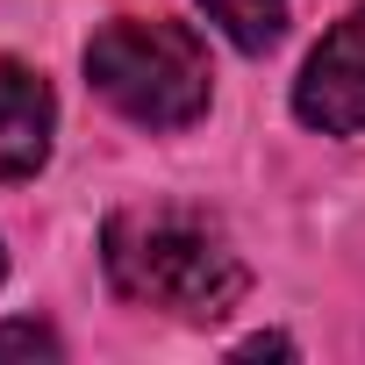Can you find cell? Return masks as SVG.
<instances>
[{
  "label": "cell",
  "mask_w": 365,
  "mask_h": 365,
  "mask_svg": "<svg viewBox=\"0 0 365 365\" xmlns=\"http://www.w3.org/2000/svg\"><path fill=\"white\" fill-rule=\"evenodd\" d=\"M101 265H108L122 301L165 308L179 322H222L251 287L222 222L201 208H172V201L115 208L101 230Z\"/></svg>",
  "instance_id": "cell-1"
},
{
  "label": "cell",
  "mask_w": 365,
  "mask_h": 365,
  "mask_svg": "<svg viewBox=\"0 0 365 365\" xmlns=\"http://www.w3.org/2000/svg\"><path fill=\"white\" fill-rule=\"evenodd\" d=\"M0 272H8V251H0Z\"/></svg>",
  "instance_id": "cell-7"
},
{
  "label": "cell",
  "mask_w": 365,
  "mask_h": 365,
  "mask_svg": "<svg viewBox=\"0 0 365 365\" xmlns=\"http://www.w3.org/2000/svg\"><path fill=\"white\" fill-rule=\"evenodd\" d=\"M201 8L237 51H272L287 36V0H201Z\"/></svg>",
  "instance_id": "cell-5"
},
{
  "label": "cell",
  "mask_w": 365,
  "mask_h": 365,
  "mask_svg": "<svg viewBox=\"0 0 365 365\" xmlns=\"http://www.w3.org/2000/svg\"><path fill=\"white\" fill-rule=\"evenodd\" d=\"M0 358H58V336L43 322H8L0 329Z\"/></svg>",
  "instance_id": "cell-6"
},
{
  "label": "cell",
  "mask_w": 365,
  "mask_h": 365,
  "mask_svg": "<svg viewBox=\"0 0 365 365\" xmlns=\"http://www.w3.org/2000/svg\"><path fill=\"white\" fill-rule=\"evenodd\" d=\"M294 115L322 136H358L365 129V8L344 15L315 58L301 65V86H294Z\"/></svg>",
  "instance_id": "cell-3"
},
{
  "label": "cell",
  "mask_w": 365,
  "mask_h": 365,
  "mask_svg": "<svg viewBox=\"0 0 365 365\" xmlns=\"http://www.w3.org/2000/svg\"><path fill=\"white\" fill-rule=\"evenodd\" d=\"M86 79L143 129H187L208 108V51L187 22H108L86 43Z\"/></svg>",
  "instance_id": "cell-2"
},
{
  "label": "cell",
  "mask_w": 365,
  "mask_h": 365,
  "mask_svg": "<svg viewBox=\"0 0 365 365\" xmlns=\"http://www.w3.org/2000/svg\"><path fill=\"white\" fill-rule=\"evenodd\" d=\"M51 86L15 65V58H0V187L8 179H29L43 158H51Z\"/></svg>",
  "instance_id": "cell-4"
}]
</instances>
